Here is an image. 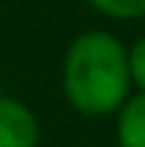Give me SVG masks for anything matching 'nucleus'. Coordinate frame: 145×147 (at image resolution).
<instances>
[{"label": "nucleus", "instance_id": "obj_1", "mask_svg": "<svg viewBox=\"0 0 145 147\" xmlns=\"http://www.w3.org/2000/svg\"><path fill=\"white\" fill-rule=\"evenodd\" d=\"M63 96L77 113L103 119L114 116L134 93L128 71V45L105 28H85L63 54Z\"/></svg>", "mask_w": 145, "mask_h": 147}, {"label": "nucleus", "instance_id": "obj_2", "mask_svg": "<svg viewBox=\"0 0 145 147\" xmlns=\"http://www.w3.org/2000/svg\"><path fill=\"white\" fill-rule=\"evenodd\" d=\"M40 122L34 110L14 96H0V147H37Z\"/></svg>", "mask_w": 145, "mask_h": 147}, {"label": "nucleus", "instance_id": "obj_3", "mask_svg": "<svg viewBox=\"0 0 145 147\" xmlns=\"http://www.w3.org/2000/svg\"><path fill=\"white\" fill-rule=\"evenodd\" d=\"M117 144L145 147V93H131L117 113Z\"/></svg>", "mask_w": 145, "mask_h": 147}, {"label": "nucleus", "instance_id": "obj_4", "mask_svg": "<svg viewBox=\"0 0 145 147\" xmlns=\"http://www.w3.org/2000/svg\"><path fill=\"white\" fill-rule=\"evenodd\" d=\"M85 3L97 14L120 20V23H131V20L145 17V0H85Z\"/></svg>", "mask_w": 145, "mask_h": 147}, {"label": "nucleus", "instance_id": "obj_5", "mask_svg": "<svg viewBox=\"0 0 145 147\" xmlns=\"http://www.w3.org/2000/svg\"><path fill=\"white\" fill-rule=\"evenodd\" d=\"M128 71L134 93H145V34L128 45Z\"/></svg>", "mask_w": 145, "mask_h": 147}]
</instances>
